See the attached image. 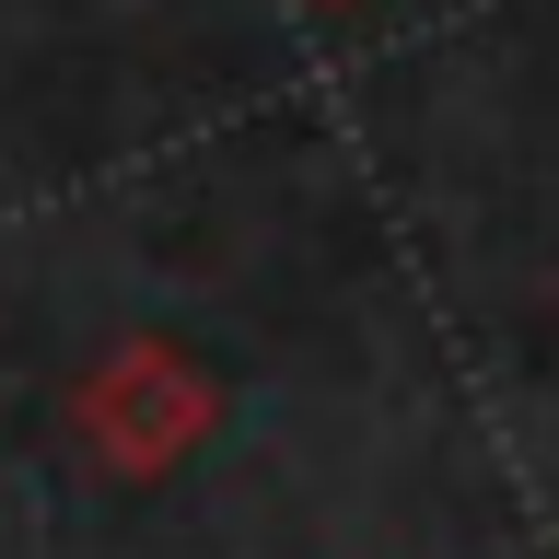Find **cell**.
I'll list each match as a JSON object with an SVG mask.
<instances>
[{
  "mask_svg": "<svg viewBox=\"0 0 559 559\" xmlns=\"http://www.w3.org/2000/svg\"><path fill=\"white\" fill-rule=\"evenodd\" d=\"M314 12H338V0H314Z\"/></svg>",
  "mask_w": 559,
  "mask_h": 559,
  "instance_id": "cell-2",
  "label": "cell"
},
{
  "mask_svg": "<svg viewBox=\"0 0 559 559\" xmlns=\"http://www.w3.org/2000/svg\"><path fill=\"white\" fill-rule=\"evenodd\" d=\"M70 419H82V443H94L105 478H175L222 431V373H210L199 349H175V338H117L82 373Z\"/></svg>",
  "mask_w": 559,
  "mask_h": 559,
  "instance_id": "cell-1",
  "label": "cell"
}]
</instances>
